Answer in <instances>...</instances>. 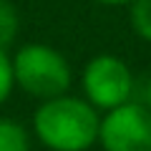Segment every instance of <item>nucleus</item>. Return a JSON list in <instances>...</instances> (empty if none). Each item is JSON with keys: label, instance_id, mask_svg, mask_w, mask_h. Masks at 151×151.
<instances>
[{"label": "nucleus", "instance_id": "39448f33", "mask_svg": "<svg viewBox=\"0 0 151 151\" xmlns=\"http://www.w3.org/2000/svg\"><path fill=\"white\" fill-rule=\"evenodd\" d=\"M30 139L23 124L13 119H0V151H28Z\"/></svg>", "mask_w": 151, "mask_h": 151}, {"label": "nucleus", "instance_id": "7ed1b4c3", "mask_svg": "<svg viewBox=\"0 0 151 151\" xmlns=\"http://www.w3.org/2000/svg\"><path fill=\"white\" fill-rule=\"evenodd\" d=\"M83 91L86 101L96 108L111 111L121 103L131 101L134 93V76L129 65L116 55H96L83 68Z\"/></svg>", "mask_w": 151, "mask_h": 151}, {"label": "nucleus", "instance_id": "423d86ee", "mask_svg": "<svg viewBox=\"0 0 151 151\" xmlns=\"http://www.w3.org/2000/svg\"><path fill=\"white\" fill-rule=\"evenodd\" d=\"M18 35V10L10 0H0V48L8 50Z\"/></svg>", "mask_w": 151, "mask_h": 151}, {"label": "nucleus", "instance_id": "9d476101", "mask_svg": "<svg viewBox=\"0 0 151 151\" xmlns=\"http://www.w3.org/2000/svg\"><path fill=\"white\" fill-rule=\"evenodd\" d=\"M146 106L151 108V78H149V83H146Z\"/></svg>", "mask_w": 151, "mask_h": 151}, {"label": "nucleus", "instance_id": "20e7f679", "mask_svg": "<svg viewBox=\"0 0 151 151\" xmlns=\"http://www.w3.org/2000/svg\"><path fill=\"white\" fill-rule=\"evenodd\" d=\"M103 151H151V108L146 103H121L98 126Z\"/></svg>", "mask_w": 151, "mask_h": 151}, {"label": "nucleus", "instance_id": "6e6552de", "mask_svg": "<svg viewBox=\"0 0 151 151\" xmlns=\"http://www.w3.org/2000/svg\"><path fill=\"white\" fill-rule=\"evenodd\" d=\"M13 83H15V78H13V60L8 55V50L0 48V103H5V98L10 96Z\"/></svg>", "mask_w": 151, "mask_h": 151}, {"label": "nucleus", "instance_id": "1a4fd4ad", "mask_svg": "<svg viewBox=\"0 0 151 151\" xmlns=\"http://www.w3.org/2000/svg\"><path fill=\"white\" fill-rule=\"evenodd\" d=\"M96 3H101V5H131L134 0H96Z\"/></svg>", "mask_w": 151, "mask_h": 151}, {"label": "nucleus", "instance_id": "0eeeda50", "mask_svg": "<svg viewBox=\"0 0 151 151\" xmlns=\"http://www.w3.org/2000/svg\"><path fill=\"white\" fill-rule=\"evenodd\" d=\"M129 18H131L134 33L151 43V0H134Z\"/></svg>", "mask_w": 151, "mask_h": 151}, {"label": "nucleus", "instance_id": "f257e3e1", "mask_svg": "<svg viewBox=\"0 0 151 151\" xmlns=\"http://www.w3.org/2000/svg\"><path fill=\"white\" fill-rule=\"evenodd\" d=\"M98 126L96 106L65 93L45 98L33 116L35 136L53 151H88L98 139Z\"/></svg>", "mask_w": 151, "mask_h": 151}, {"label": "nucleus", "instance_id": "f03ea898", "mask_svg": "<svg viewBox=\"0 0 151 151\" xmlns=\"http://www.w3.org/2000/svg\"><path fill=\"white\" fill-rule=\"evenodd\" d=\"M13 78L25 93L45 101L70 88V65L50 45L28 43L13 58Z\"/></svg>", "mask_w": 151, "mask_h": 151}]
</instances>
